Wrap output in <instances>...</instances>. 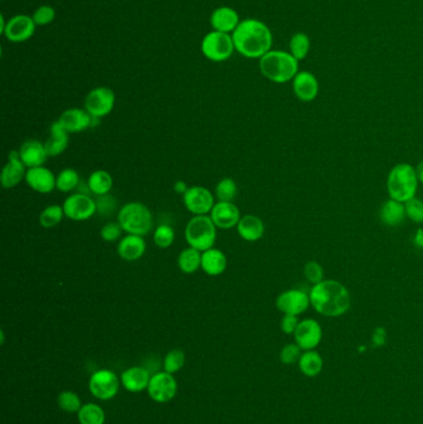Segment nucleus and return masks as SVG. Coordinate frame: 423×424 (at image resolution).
Wrapping results in <instances>:
<instances>
[{
	"instance_id": "obj_45",
	"label": "nucleus",
	"mask_w": 423,
	"mask_h": 424,
	"mask_svg": "<svg viewBox=\"0 0 423 424\" xmlns=\"http://www.w3.org/2000/svg\"><path fill=\"white\" fill-rule=\"evenodd\" d=\"M122 227L118 222H109L104 225L101 229V237L103 241L115 242L122 235Z\"/></svg>"
},
{
	"instance_id": "obj_3",
	"label": "nucleus",
	"mask_w": 423,
	"mask_h": 424,
	"mask_svg": "<svg viewBox=\"0 0 423 424\" xmlns=\"http://www.w3.org/2000/svg\"><path fill=\"white\" fill-rule=\"evenodd\" d=\"M260 71L263 77L273 83L291 82L299 72V61L289 51L271 50L260 58Z\"/></svg>"
},
{
	"instance_id": "obj_49",
	"label": "nucleus",
	"mask_w": 423,
	"mask_h": 424,
	"mask_svg": "<svg viewBox=\"0 0 423 424\" xmlns=\"http://www.w3.org/2000/svg\"><path fill=\"white\" fill-rule=\"evenodd\" d=\"M188 185L185 181H177V183L174 184V191L177 193V194H180V195H184L186 191H188Z\"/></svg>"
},
{
	"instance_id": "obj_13",
	"label": "nucleus",
	"mask_w": 423,
	"mask_h": 424,
	"mask_svg": "<svg viewBox=\"0 0 423 424\" xmlns=\"http://www.w3.org/2000/svg\"><path fill=\"white\" fill-rule=\"evenodd\" d=\"M184 205L194 216L209 215L215 206V197L204 186H191L183 195Z\"/></svg>"
},
{
	"instance_id": "obj_40",
	"label": "nucleus",
	"mask_w": 423,
	"mask_h": 424,
	"mask_svg": "<svg viewBox=\"0 0 423 424\" xmlns=\"http://www.w3.org/2000/svg\"><path fill=\"white\" fill-rule=\"evenodd\" d=\"M303 273L305 279L312 286L324 281V268H323V266L319 262H315V261L307 262L305 266H304Z\"/></svg>"
},
{
	"instance_id": "obj_4",
	"label": "nucleus",
	"mask_w": 423,
	"mask_h": 424,
	"mask_svg": "<svg viewBox=\"0 0 423 424\" xmlns=\"http://www.w3.org/2000/svg\"><path fill=\"white\" fill-rule=\"evenodd\" d=\"M418 184L420 180L416 168L412 167L408 163L396 164L390 170L386 180V188L390 199L405 204L407 201L416 197Z\"/></svg>"
},
{
	"instance_id": "obj_31",
	"label": "nucleus",
	"mask_w": 423,
	"mask_h": 424,
	"mask_svg": "<svg viewBox=\"0 0 423 424\" xmlns=\"http://www.w3.org/2000/svg\"><path fill=\"white\" fill-rule=\"evenodd\" d=\"M177 266L185 275H193L201 268V252L196 248L188 247L177 257Z\"/></svg>"
},
{
	"instance_id": "obj_23",
	"label": "nucleus",
	"mask_w": 423,
	"mask_h": 424,
	"mask_svg": "<svg viewBox=\"0 0 423 424\" xmlns=\"http://www.w3.org/2000/svg\"><path fill=\"white\" fill-rule=\"evenodd\" d=\"M150 375L144 367L133 366L120 375V384L128 392L137 393L148 389Z\"/></svg>"
},
{
	"instance_id": "obj_33",
	"label": "nucleus",
	"mask_w": 423,
	"mask_h": 424,
	"mask_svg": "<svg viewBox=\"0 0 423 424\" xmlns=\"http://www.w3.org/2000/svg\"><path fill=\"white\" fill-rule=\"evenodd\" d=\"M77 419L80 424H104L106 414L96 403H86L77 412Z\"/></svg>"
},
{
	"instance_id": "obj_20",
	"label": "nucleus",
	"mask_w": 423,
	"mask_h": 424,
	"mask_svg": "<svg viewBox=\"0 0 423 424\" xmlns=\"http://www.w3.org/2000/svg\"><path fill=\"white\" fill-rule=\"evenodd\" d=\"M92 117L86 109L70 108L66 109L58 118V123L63 127V129L69 133H81L86 131L91 127Z\"/></svg>"
},
{
	"instance_id": "obj_32",
	"label": "nucleus",
	"mask_w": 423,
	"mask_h": 424,
	"mask_svg": "<svg viewBox=\"0 0 423 424\" xmlns=\"http://www.w3.org/2000/svg\"><path fill=\"white\" fill-rule=\"evenodd\" d=\"M288 49L293 56L301 63L308 56L312 49V40L305 33H296L289 40Z\"/></svg>"
},
{
	"instance_id": "obj_37",
	"label": "nucleus",
	"mask_w": 423,
	"mask_h": 424,
	"mask_svg": "<svg viewBox=\"0 0 423 424\" xmlns=\"http://www.w3.org/2000/svg\"><path fill=\"white\" fill-rule=\"evenodd\" d=\"M215 195L218 201L232 202L237 195V185L234 183V179L225 178L220 180L215 188Z\"/></svg>"
},
{
	"instance_id": "obj_27",
	"label": "nucleus",
	"mask_w": 423,
	"mask_h": 424,
	"mask_svg": "<svg viewBox=\"0 0 423 424\" xmlns=\"http://www.w3.org/2000/svg\"><path fill=\"white\" fill-rule=\"evenodd\" d=\"M69 147V132L63 129L58 121L54 122L50 127V137L45 142L46 152L49 156H58Z\"/></svg>"
},
{
	"instance_id": "obj_44",
	"label": "nucleus",
	"mask_w": 423,
	"mask_h": 424,
	"mask_svg": "<svg viewBox=\"0 0 423 424\" xmlns=\"http://www.w3.org/2000/svg\"><path fill=\"white\" fill-rule=\"evenodd\" d=\"M96 205H97V212L101 213L103 216H109L112 215L117 209V200L112 195H102L98 196L97 200H96Z\"/></svg>"
},
{
	"instance_id": "obj_1",
	"label": "nucleus",
	"mask_w": 423,
	"mask_h": 424,
	"mask_svg": "<svg viewBox=\"0 0 423 424\" xmlns=\"http://www.w3.org/2000/svg\"><path fill=\"white\" fill-rule=\"evenodd\" d=\"M234 49L247 58H260L272 50L273 34L269 25L258 19L241 20L232 33Z\"/></svg>"
},
{
	"instance_id": "obj_51",
	"label": "nucleus",
	"mask_w": 423,
	"mask_h": 424,
	"mask_svg": "<svg viewBox=\"0 0 423 424\" xmlns=\"http://www.w3.org/2000/svg\"><path fill=\"white\" fill-rule=\"evenodd\" d=\"M6 23H8V22H6V17L1 15V17H0V34L1 35H3L4 30H6Z\"/></svg>"
},
{
	"instance_id": "obj_36",
	"label": "nucleus",
	"mask_w": 423,
	"mask_h": 424,
	"mask_svg": "<svg viewBox=\"0 0 423 424\" xmlns=\"http://www.w3.org/2000/svg\"><path fill=\"white\" fill-rule=\"evenodd\" d=\"M58 406L66 413H77L82 407L81 398L76 392L63 391L58 396Z\"/></svg>"
},
{
	"instance_id": "obj_46",
	"label": "nucleus",
	"mask_w": 423,
	"mask_h": 424,
	"mask_svg": "<svg viewBox=\"0 0 423 424\" xmlns=\"http://www.w3.org/2000/svg\"><path fill=\"white\" fill-rule=\"evenodd\" d=\"M299 319L298 316H289V314H283V318L280 320V330L287 335H294L299 325Z\"/></svg>"
},
{
	"instance_id": "obj_14",
	"label": "nucleus",
	"mask_w": 423,
	"mask_h": 424,
	"mask_svg": "<svg viewBox=\"0 0 423 424\" xmlns=\"http://www.w3.org/2000/svg\"><path fill=\"white\" fill-rule=\"evenodd\" d=\"M293 336L294 343L303 351L315 350L323 340V327L321 323L315 319H303L299 321V325Z\"/></svg>"
},
{
	"instance_id": "obj_6",
	"label": "nucleus",
	"mask_w": 423,
	"mask_h": 424,
	"mask_svg": "<svg viewBox=\"0 0 423 424\" xmlns=\"http://www.w3.org/2000/svg\"><path fill=\"white\" fill-rule=\"evenodd\" d=\"M216 226L209 215L194 216L185 227V240L188 245L200 252L210 250L216 242Z\"/></svg>"
},
{
	"instance_id": "obj_38",
	"label": "nucleus",
	"mask_w": 423,
	"mask_h": 424,
	"mask_svg": "<svg viewBox=\"0 0 423 424\" xmlns=\"http://www.w3.org/2000/svg\"><path fill=\"white\" fill-rule=\"evenodd\" d=\"M184 365H185V354L183 350H170L164 357V371L166 373L172 375L179 373Z\"/></svg>"
},
{
	"instance_id": "obj_30",
	"label": "nucleus",
	"mask_w": 423,
	"mask_h": 424,
	"mask_svg": "<svg viewBox=\"0 0 423 424\" xmlns=\"http://www.w3.org/2000/svg\"><path fill=\"white\" fill-rule=\"evenodd\" d=\"M87 186L95 195H107L113 186V178L106 170H96L90 175Z\"/></svg>"
},
{
	"instance_id": "obj_15",
	"label": "nucleus",
	"mask_w": 423,
	"mask_h": 424,
	"mask_svg": "<svg viewBox=\"0 0 423 424\" xmlns=\"http://www.w3.org/2000/svg\"><path fill=\"white\" fill-rule=\"evenodd\" d=\"M35 30H36V24H35L33 17L19 14L8 20L3 35L10 42L20 44V42L30 40L35 34Z\"/></svg>"
},
{
	"instance_id": "obj_21",
	"label": "nucleus",
	"mask_w": 423,
	"mask_h": 424,
	"mask_svg": "<svg viewBox=\"0 0 423 424\" xmlns=\"http://www.w3.org/2000/svg\"><path fill=\"white\" fill-rule=\"evenodd\" d=\"M240 23L239 13L230 6H220L212 12L210 17L212 29L225 34H232Z\"/></svg>"
},
{
	"instance_id": "obj_43",
	"label": "nucleus",
	"mask_w": 423,
	"mask_h": 424,
	"mask_svg": "<svg viewBox=\"0 0 423 424\" xmlns=\"http://www.w3.org/2000/svg\"><path fill=\"white\" fill-rule=\"evenodd\" d=\"M56 17V12L51 6H41L33 14L36 26H45L51 24Z\"/></svg>"
},
{
	"instance_id": "obj_19",
	"label": "nucleus",
	"mask_w": 423,
	"mask_h": 424,
	"mask_svg": "<svg viewBox=\"0 0 423 424\" xmlns=\"http://www.w3.org/2000/svg\"><path fill=\"white\" fill-rule=\"evenodd\" d=\"M25 164L20 159L19 152L13 150L9 154V161L6 163L3 172H1V186L4 189H13L22 183V180L25 179L26 172Z\"/></svg>"
},
{
	"instance_id": "obj_41",
	"label": "nucleus",
	"mask_w": 423,
	"mask_h": 424,
	"mask_svg": "<svg viewBox=\"0 0 423 424\" xmlns=\"http://www.w3.org/2000/svg\"><path fill=\"white\" fill-rule=\"evenodd\" d=\"M302 354H303V350L301 349L296 343L287 344L280 350V360L283 365H293V364H298Z\"/></svg>"
},
{
	"instance_id": "obj_24",
	"label": "nucleus",
	"mask_w": 423,
	"mask_h": 424,
	"mask_svg": "<svg viewBox=\"0 0 423 424\" xmlns=\"http://www.w3.org/2000/svg\"><path fill=\"white\" fill-rule=\"evenodd\" d=\"M145 248L147 245L144 241L143 236L127 235L120 240L117 251L122 259H125L127 262H134L139 258L143 257Z\"/></svg>"
},
{
	"instance_id": "obj_34",
	"label": "nucleus",
	"mask_w": 423,
	"mask_h": 424,
	"mask_svg": "<svg viewBox=\"0 0 423 424\" xmlns=\"http://www.w3.org/2000/svg\"><path fill=\"white\" fill-rule=\"evenodd\" d=\"M80 185V175L72 168L63 169L56 178V189L61 193H72Z\"/></svg>"
},
{
	"instance_id": "obj_26",
	"label": "nucleus",
	"mask_w": 423,
	"mask_h": 424,
	"mask_svg": "<svg viewBox=\"0 0 423 424\" xmlns=\"http://www.w3.org/2000/svg\"><path fill=\"white\" fill-rule=\"evenodd\" d=\"M228 268L226 254L218 248H210L205 252H201V270L206 275L218 277L223 275Z\"/></svg>"
},
{
	"instance_id": "obj_11",
	"label": "nucleus",
	"mask_w": 423,
	"mask_h": 424,
	"mask_svg": "<svg viewBox=\"0 0 423 424\" xmlns=\"http://www.w3.org/2000/svg\"><path fill=\"white\" fill-rule=\"evenodd\" d=\"M276 307L282 314L299 316L310 307L309 293L302 289H288L280 293L276 299Z\"/></svg>"
},
{
	"instance_id": "obj_18",
	"label": "nucleus",
	"mask_w": 423,
	"mask_h": 424,
	"mask_svg": "<svg viewBox=\"0 0 423 424\" xmlns=\"http://www.w3.org/2000/svg\"><path fill=\"white\" fill-rule=\"evenodd\" d=\"M25 181L31 189L40 194H50L56 189V177L50 169L45 167L28 169Z\"/></svg>"
},
{
	"instance_id": "obj_5",
	"label": "nucleus",
	"mask_w": 423,
	"mask_h": 424,
	"mask_svg": "<svg viewBox=\"0 0 423 424\" xmlns=\"http://www.w3.org/2000/svg\"><path fill=\"white\" fill-rule=\"evenodd\" d=\"M118 224L127 235H148L153 229V215L142 202L133 201L120 207Z\"/></svg>"
},
{
	"instance_id": "obj_47",
	"label": "nucleus",
	"mask_w": 423,
	"mask_h": 424,
	"mask_svg": "<svg viewBox=\"0 0 423 424\" xmlns=\"http://www.w3.org/2000/svg\"><path fill=\"white\" fill-rule=\"evenodd\" d=\"M388 339V333L386 329L383 327H378L372 332V343L375 348H381L386 343Z\"/></svg>"
},
{
	"instance_id": "obj_7",
	"label": "nucleus",
	"mask_w": 423,
	"mask_h": 424,
	"mask_svg": "<svg viewBox=\"0 0 423 424\" xmlns=\"http://www.w3.org/2000/svg\"><path fill=\"white\" fill-rule=\"evenodd\" d=\"M234 51H236V49L231 34L212 30L209 34H206L201 41L202 55L212 63L228 61L232 56Z\"/></svg>"
},
{
	"instance_id": "obj_50",
	"label": "nucleus",
	"mask_w": 423,
	"mask_h": 424,
	"mask_svg": "<svg viewBox=\"0 0 423 424\" xmlns=\"http://www.w3.org/2000/svg\"><path fill=\"white\" fill-rule=\"evenodd\" d=\"M416 172H417L418 180H420V183L423 185V161L418 164L417 167H416Z\"/></svg>"
},
{
	"instance_id": "obj_42",
	"label": "nucleus",
	"mask_w": 423,
	"mask_h": 424,
	"mask_svg": "<svg viewBox=\"0 0 423 424\" xmlns=\"http://www.w3.org/2000/svg\"><path fill=\"white\" fill-rule=\"evenodd\" d=\"M407 218H410L415 224H423V201L418 197H413L405 202Z\"/></svg>"
},
{
	"instance_id": "obj_2",
	"label": "nucleus",
	"mask_w": 423,
	"mask_h": 424,
	"mask_svg": "<svg viewBox=\"0 0 423 424\" xmlns=\"http://www.w3.org/2000/svg\"><path fill=\"white\" fill-rule=\"evenodd\" d=\"M310 307L326 318L342 316L351 307V295L349 289L342 282L335 279H324L314 284L309 291Z\"/></svg>"
},
{
	"instance_id": "obj_17",
	"label": "nucleus",
	"mask_w": 423,
	"mask_h": 424,
	"mask_svg": "<svg viewBox=\"0 0 423 424\" xmlns=\"http://www.w3.org/2000/svg\"><path fill=\"white\" fill-rule=\"evenodd\" d=\"M210 218L218 229H232L240 222V209L234 202L218 201L210 212Z\"/></svg>"
},
{
	"instance_id": "obj_48",
	"label": "nucleus",
	"mask_w": 423,
	"mask_h": 424,
	"mask_svg": "<svg viewBox=\"0 0 423 424\" xmlns=\"http://www.w3.org/2000/svg\"><path fill=\"white\" fill-rule=\"evenodd\" d=\"M413 245L417 248H423V229H418L413 236Z\"/></svg>"
},
{
	"instance_id": "obj_22",
	"label": "nucleus",
	"mask_w": 423,
	"mask_h": 424,
	"mask_svg": "<svg viewBox=\"0 0 423 424\" xmlns=\"http://www.w3.org/2000/svg\"><path fill=\"white\" fill-rule=\"evenodd\" d=\"M19 154H20V159L28 169L44 167L46 159L49 158L45 144L41 143L39 140H35V139H30L23 143L19 150Z\"/></svg>"
},
{
	"instance_id": "obj_28",
	"label": "nucleus",
	"mask_w": 423,
	"mask_h": 424,
	"mask_svg": "<svg viewBox=\"0 0 423 424\" xmlns=\"http://www.w3.org/2000/svg\"><path fill=\"white\" fill-rule=\"evenodd\" d=\"M236 227L241 238L247 242L258 241L264 235V224L261 218L255 215H246L241 218L240 222Z\"/></svg>"
},
{
	"instance_id": "obj_10",
	"label": "nucleus",
	"mask_w": 423,
	"mask_h": 424,
	"mask_svg": "<svg viewBox=\"0 0 423 424\" xmlns=\"http://www.w3.org/2000/svg\"><path fill=\"white\" fill-rule=\"evenodd\" d=\"M88 389L92 396L101 401H109L115 398L120 391V379L111 370H99L93 373L88 382Z\"/></svg>"
},
{
	"instance_id": "obj_9",
	"label": "nucleus",
	"mask_w": 423,
	"mask_h": 424,
	"mask_svg": "<svg viewBox=\"0 0 423 424\" xmlns=\"http://www.w3.org/2000/svg\"><path fill=\"white\" fill-rule=\"evenodd\" d=\"M65 216L72 221H86L97 212L96 201L86 193L70 194L63 201Z\"/></svg>"
},
{
	"instance_id": "obj_29",
	"label": "nucleus",
	"mask_w": 423,
	"mask_h": 424,
	"mask_svg": "<svg viewBox=\"0 0 423 424\" xmlns=\"http://www.w3.org/2000/svg\"><path fill=\"white\" fill-rule=\"evenodd\" d=\"M298 367H299L301 373L309 379L317 377L323 371V367H324L323 356L317 350L303 351V354L298 361Z\"/></svg>"
},
{
	"instance_id": "obj_16",
	"label": "nucleus",
	"mask_w": 423,
	"mask_h": 424,
	"mask_svg": "<svg viewBox=\"0 0 423 424\" xmlns=\"http://www.w3.org/2000/svg\"><path fill=\"white\" fill-rule=\"evenodd\" d=\"M293 92L302 102H313L319 95V81L310 71H299L292 81Z\"/></svg>"
},
{
	"instance_id": "obj_35",
	"label": "nucleus",
	"mask_w": 423,
	"mask_h": 424,
	"mask_svg": "<svg viewBox=\"0 0 423 424\" xmlns=\"http://www.w3.org/2000/svg\"><path fill=\"white\" fill-rule=\"evenodd\" d=\"M63 216H65L63 207L55 204V205L45 207L41 212L39 220H40V225L42 227L52 229V227L58 226V224H61Z\"/></svg>"
},
{
	"instance_id": "obj_8",
	"label": "nucleus",
	"mask_w": 423,
	"mask_h": 424,
	"mask_svg": "<svg viewBox=\"0 0 423 424\" xmlns=\"http://www.w3.org/2000/svg\"><path fill=\"white\" fill-rule=\"evenodd\" d=\"M115 92L109 87H96L85 98V109L96 120L109 115L115 108Z\"/></svg>"
},
{
	"instance_id": "obj_39",
	"label": "nucleus",
	"mask_w": 423,
	"mask_h": 424,
	"mask_svg": "<svg viewBox=\"0 0 423 424\" xmlns=\"http://www.w3.org/2000/svg\"><path fill=\"white\" fill-rule=\"evenodd\" d=\"M153 240H154L155 246H158L159 248H168L174 243L175 231L169 225H159L155 229Z\"/></svg>"
},
{
	"instance_id": "obj_25",
	"label": "nucleus",
	"mask_w": 423,
	"mask_h": 424,
	"mask_svg": "<svg viewBox=\"0 0 423 424\" xmlns=\"http://www.w3.org/2000/svg\"><path fill=\"white\" fill-rule=\"evenodd\" d=\"M378 218L385 226H389V227L400 226L401 224H404L405 218H407L405 204L394 200V199L385 201L383 206L380 207Z\"/></svg>"
},
{
	"instance_id": "obj_12",
	"label": "nucleus",
	"mask_w": 423,
	"mask_h": 424,
	"mask_svg": "<svg viewBox=\"0 0 423 424\" xmlns=\"http://www.w3.org/2000/svg\"><path fill=\"white\" fill-rule=\"evenodd\" d=\"M148 395L152 400L158 403H166L172 401L177 396V380L174 379L172 373H158L153 375L149 381Z\"/></svg>"
}]
</instances>
